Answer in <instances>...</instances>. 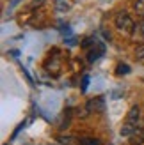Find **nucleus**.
Here are the masks:
<instances>
[{"instance_id":"7ed1b4c3","label":"nucleus","mask_w":144,"mask_h":145,"mask_svg":"<svg viewBox=\"0 0 144 145\" xmlns=\"http://www.w3.org/2000/svg\"><path fill=\"white\" fill-rule=\"evenodd\" d=\"M105 53V44L103 42H100L98 39L92 42V46L89 48V52H87V57H89V62H94V60H98L100 57H102Z\"/></svg>"},{"instance_id":"9d476101","label":"nucleus","mask_w":144,"mask_h":145,"mask_svg":"<svg viewBox=\"0 0 144 145\" xmlns=\"http://www.w3.org/2000/svg\"><path fill=\"white\" fill-rule=\"evenodd\" d=\"M87 83H89V76H84V80H82V90L84 92L87 90Z\"/></svg>"},{"instance_id":"0eeeda50","label":"nucleus","mask_w":144,"mask_h":145,"mask_svg":"<svg viewBox=\"0 0 144 145\" xmlns=\"http://www.w3.org/2000/svg\"><path fill=\"white\" fill-rule=\"evenodd\" d=\"M133 9L137 12V16L144 20V0H137V2L133 4Z\"/></svg>"},{"instance_id":"20e7f679","label":"nucleus","mask_w":144,"mask_h":145,"mask_svg":"<svg viewBox=\"0 0 144 145\" xmlns=\"http://www.w3.org/2000/svg\"><path fill=\"white\" fill-rule=\"evenodd\" d=\"M105 110V99L102 96H98L94 99H89V103H87V112L91 113H102Z\"/></svg>"},{"instance_id":"39448f33","label":"nucleus","mask_w":144,"mask_h":145,"mask_svg":"<svg viewBox=\"0 0 144 145\" xmlns=\"http://www.w3.org/2000/svg\"><path fill=\"white\" fill-rule=\"evenodd\" d=\"M128 140H130V143H132V145H141V143L144 142V127H142V126H139Z\"/></svg>"},{"instance_id":"423d86ee","label":"nucleus","mask_w":144,"mask_h":145,"mask_svg":"<svg viewBox=\"0 0 144 145\" xmlns=\"http://www.w3.org/2000/svg\"><path fill=\"white\" fill-rule=\"evenodd\" d=\"M59 142L62 145H80V140L75 136H59Z\"/></svg>"},{"instance_id":"f257e3e1","label":"nucleus","mask_w":144,"mask_h":145,"mask_svg":"<svg viewBox=\"0 0 144 145\" xmlns=\"http://www.w3.org/2000/svg\"><path fill=\"white\" fill-rule=\"evenodd\" d=\"M139 120H141V110H139V106H132L130 112H128V115H126L125 126L121 127V136H125V138H130V136L133 135V131L141 126Z\"/></svg>"},{"instance_id":"1a4fd4ad","label":"nucleus","mask_w":144,"mask_h":145,"mask_svg":"<svg viewBox=\"0 0 144 145\" xmlns=\"http://www.w3.org/2000/svg\"><path fill=\"white\" fill-rule=\"evenodd\" d=\"M116 72H118V74H128V72H130V67H128L126 64H119Z\"/></svg>"},{"instance_id":"6e6552de","label":"nucleus","mask_w":144,"mask_h":145,"mask_svg":"<svg viewBox=\"0 0 144 145\" xmlns=\"http://www.w3.org/2000/svg\"><path fill=\"white\" fill-rule=\"evenodd\" d=\"M80 145H100V140H96V138H82Z\"/></svg>"},{"instance_id":"f03ea898","label":"nucleus","mask_w":144,"mask_h":145,"mask_svg":"<svg viewBox=\"0 0 144 145\" xmlns=\"http://www.w3.org/2000/svg\"><path fill=\"white\" fill-rule=\"evenodd\" d=\"M116 27L119 28L121 32H125V34H132L135 30V23H133V20L130 18V14L128 12H118L116 14Z\"/></svg>"}]
</instances>
